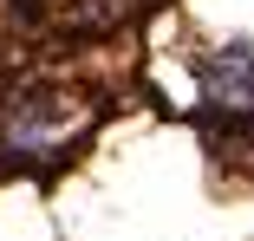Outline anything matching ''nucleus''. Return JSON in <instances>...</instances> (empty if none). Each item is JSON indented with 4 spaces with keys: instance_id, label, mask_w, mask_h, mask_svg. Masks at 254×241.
<instances>
[{
    "instance_id": "nucleus-1",
    "label": "nucleus",
    "mask_w": 254,
    "mask_h": 241,
    "mask_svg": "<svg viewBox=\"0 0 254 241\" xmlns=\"http://www.w3.org/2000/svg\"><path fill=\"white\" fill-rule=\"evenodd\" d=\"M85 124H91V105L59 91V85L13 91L0 105V157L7 163H53V157H65L78 143Z\"/></svg>"
},
{
    "instance_id": "nucleus-2",
    "label": "nucleus",
    "mask_w": 254,
    "mask_h": 241,
    "mask_svg": "<svg viewBox=\"0 0 254 241\" xmlns=\"http://www.w3.org/2000/svg\"><path fill=\"white\" fill-rule=\"evenodd\" d=\"M202 91L222 111H254V39H228L202 59Z\"/></svg>"
}]
</instances>
